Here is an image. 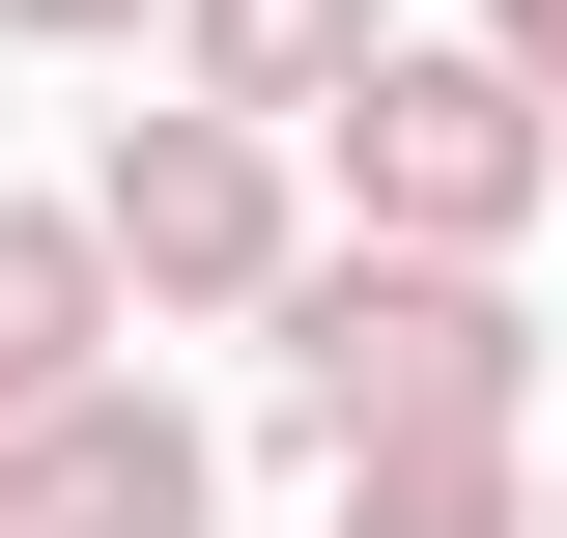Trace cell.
I'll return each instance as SVG.
<instances>
[{
    "instance_id": "6da1fadb",
    "label": "cell",
    "mask_w": 567,
    "mask_h": 538,
    "mask_svg": "<svg viewBox=\"0 0 567 538\" xmlns=\"http://www.w3.org/2000/svg\"><path fill=\"white\" fill-rule=\"evenodd\" d=\"M284 369H312V425L341 454H425V425H539V312L454 256H312L284 283Z\"/></svg>"
},
{
    "instance_id": "7a4b0ae2",
    "label": "cell",
    "mask_w": 567,
    "mask_h": 538,
    "mask_svg": "<svg viewBox=\"0 0 567 538\" xmlns=\"http://www.w3.org/2000/svg\"><path fill=\"white\" fill-rule=\"evenodd\" d=\"M539 170H567V114H539L511 58H398V85L341 114V199H369V256H454V283L539 227Z\"/></svg>"
},
{
    "instance_id": "3957f363",
    "label": "cell",
    "mask_w": 567,
    "mask_h": 538,
    "mask_svg": "<svg viewBox=\"0 0 567 538\" xmlns=\"http://www.w3.org/2000/svg\"><path fill=\"white\" fill-rule=\"evenodd\" d=\"M85 227H114L142 312H284V283H312V256H284V142H256V114H142Z\"/></svg>"
},
{
    "instance_id": "277c9868",
    "label": "cell",
    "mask_w": 567,
    "mask_h": 538,
    "mask_svg": "<svg viewBox=\"0 0 567 538\" xmlns=\"http://www.w3.org/2000/svg\"><path fill=\"white\" fill-rule=\"evenodd\" d=\"M0 510H29V538H199V425H171V397L114 369V397L0 425Z\"/></svg>"
},
{
    "instance_id": "5b68a950",
    "label": "cell",
    "mask_w": 567,
    "mask_h": 538,
    "mask_svg": "<svg viewBox=\"0 0 567 538\" xmlns=\"http://www.w3.org/2000/svg\"><path fill=\"white\" fill-rule=\"evenodd\" d=\"M114 227L85 199H0V425H58V397H114Z\"/></svg>"
},
{
    "instance_id": "8992f818",
    "label": "cell",
    "mask_w": 567,
    "mask_h": 538,
    "mask_svg": "<svg viewBox=\"0 0 567 538\" xmlns=\"http://www.w3.org/2000/svg\"><path fill=\"white\" fill-rule=\"evenodd\" d=\"M171 29H199V114H312V142H341L369 114V85H398V29H369V0H171Z\"/></svg>"
},
{
    "instance_id": "52a82bcc",
    "label": "cell",
    "mask_w": 567,
    "mask_h": 538,
    "mask_svg": "<svg viewBox=\"0 0 567 538\" xmlns=\"http://www.w3.org/2000/svg\"><path fill=\"white\" fill-rule=\"evenodd\" d=\"M341 538H539L511 425H425V454H341Z\"/></svg>"
},
{
    "instance_id": "ba28073f",
    "label": "cell",
    "mask_w": 567,
    "mask_h": 538,
    "mask_svg": "<svg viewBox=\"0 0 567 538\" xmlns=\"http://www.w3.org/2000/svg\"><path fill=\"white\" fill-rule=\"evenodd\" d=\"M511 85H539V114H567V0H511Z\"/></svg>"
},
{
    "instance_id": "9c48e42d",
    "label": "cell",
    "mask_w": 567,
    "mask_h": 538,
    "mask_svg": "<svg viewBox=\"0 0 567 538\" xmlns=\"http://www.w3.org/2000/svg\"><path fill=\"white\" fill-rule=\"evenodd\" d=\"M0 29H142V0H0Z\"/></svg>"
},
{
    "instance_id": "30bf717a",
    "label": "cell",
    "mask_w": 567,
    "mask_h": 538,
    "mask_svg": "<svg viewBox=\"0 0 567 538\" xmlns=\"http://www.w3.org/2000/svg\"><path fill=\"white\" fill-rule=\"evenodd\" d=\"M539 538H567V482H539Z\"/></svg>"
},
{
    "instance_id": "8fae6325",
    "label": "cell",
    "mask_w": 567,
    "mask_h": 538,
    "mask_svg": "<svg viewBox=\"0 0 567 538\" xmlns=\"http://www.w3.org/2000/svg\"><path fill=\"white\" fill-rule=\"evenodd\" d=\"M0 538H29V510H0Z\"/></svg>"
}]
</instances>
